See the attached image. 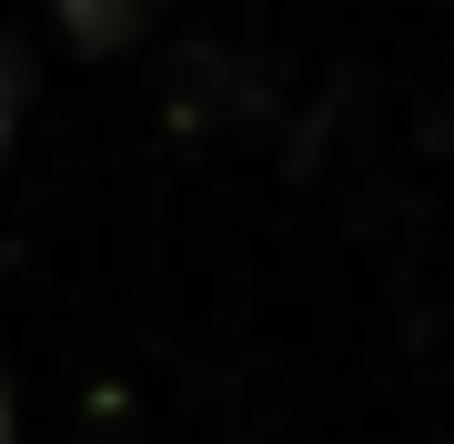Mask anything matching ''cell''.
<instances>
[{"label": "cell", "mask_w": 454, "mask_h": 444, "mask_svg": "<svg viewBox=\"0 0 454 444\" xmlns=\"http://www.w3.org/2000/svg\"><path fill=\"white\" fill-rule=\"evenodd\" d=\"M152 11H162V0H61V31H71V51L112 61V51L142 41V20H152Z\"/></svg>", "instance_id": "cell-1"}, {"label": "cell", "mask_w": 454, "mask_h": 444, "mask_svg": "<svg viewBox=\"0 0 454 444\" xmlns=\"http://www.w3.org/2000/svg\"><path fill=\"white\" fill-rule=\"evenodd\" d=\"M20 101H31V61H20L11 31H0V152H11V132H20Z\"/></svg>", "instance_id": "cell-2"}, {"label": "cell", "mask_w": 454, "mask_h": 444, "mask_svg": "<svg viewBox=\"0 0 454 444\" xmlns=\"http://www.w3.org/2000/svg\"><path fill=\"white\" fill-rule=\"evenodd\" d=\"M0 444H11V384H0Z\"/></svg>", "instance_id": "cell-3"}]
</instances>
